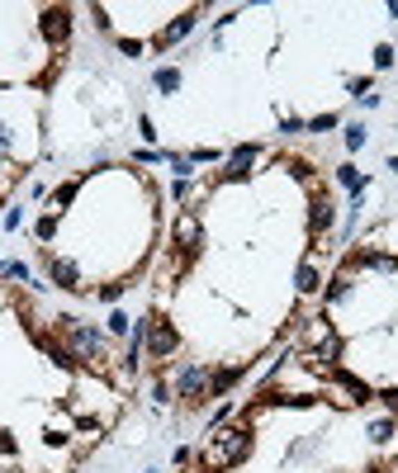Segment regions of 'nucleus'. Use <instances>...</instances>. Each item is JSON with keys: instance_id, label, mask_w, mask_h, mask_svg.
<instances>
[{"instance_id": "obj_1", "label": "nucleus", "mask_w": 398, "mask_h": 473, "mask_svg": "<svg viewBox=\"0 0 398 473\" xmlns=\"http://www.w3.org/2000/svg\"><path fill=\"white\" fill-rule=\"evenodd\" d=\"M247 454H251V431L247 426L218 431V436H209V445H204V469L223 473V469H233V464H242Z\"/></svg>"}, {"instance_id": "obj_2", "label": "nucleus", "mask_w": 398, "mask_h": 473, "mask_svg": "<svg viewBox=\"0 0 398 473\" xmlns=\"http://www.w3.org/2000/svg\"><path fill=\"white\" fill-rule=\"evenodd\" d=\"M176 393H181V402H185V407H199V402L209 397V374H204L199 365L181 369V374H176Z\"/></svg>"}, {"instance_id": "obj_3", "label": "nucleus", "mask_w": 398, "mask_h": 473, "mask_svg": "<svg viewBox=\"0 0 398 473\" xmlns=\"http://www.w3.org/2000/svg\"><path fill=\"white\" fill-rule=\"evenodd\" d=\"M171 350H176V327L157 317V322H152V336H147V355H152V360H166Z\"/></svg>"}, {"instance_id": "obj_4", "label": "nucleus", "mask_w": 398, "mask_h": 473, "mask_svg": "<svg viewBox=\"0 0 398 473\" xmlns=\"http://www.w3.org/2000/svg\"><path fill=\"white\" fill-rule=\"evenodd\" d=\"M176 246H181V256H194L199 251V218L194 213H181L176 218Z\"/></svg>"}, {"instance_id": "obj_5", "label": "nucleus", "mask_w": 398, "mask_h": 473, "mask_svg": "<svg viewBox=\"0 0 398 473\" xmlns=\"http://www.w3.org/2000/svg\"><path fill=\"white\" fill-rule=\"evenodd\" d=\"M43 33H48L53 43H67V33H72V10H48V15H43Z\"/></svg>"}, {"instance_id": "obj_6", "label": "nucleus", "mask_w": 398, "mask_h": 473, "mask_svg": "<svg viewBox=\"0 0 398 473\" xmlns=\"http://www.w3.org/2000/svg\"><path fill=\"white\" fill-rule=\"evenodd\" d=\"M251 161H256V147H238L233 152V166H228V180H242L251 171Z\"/></svg>"}, {"instance_id": "obj_7", "label": "nucleus", "mask_w": 398, "mask_h": 473, "mask_svg": "<svg viewBox=\"0 0 398 473\" xmlns=\"http://www.w3.org/2000/svg\"><path fill=\"white\" fill-rule=\"evenodd\" d=\"M53 280L62 284V289H81V275L72 261H53Z\"/></svg>"}, {"instance_id": "obj_8", "label": "nucleus", "mask_w": 398, "mask_h": 473, "mask_svg": "<svg viewBox=\"0 0 398 473\" xmlns=\"http://www.w3.org/2000/svg\"><path fill=\"white\" fill-rule=\"evenodd\" d=\"M190 28H194V10H190V15H181V19H176V24L166 28V33H161V43H176V38H185Z\"/></svg>"}, {"instance_id": "obj_9", "label": "nucleus", "mask_w": 398, "mask_h": 473, "mask_svg": "<svg viewBox=\"0 0 398 473\" xmlns=\"http://www.w3.org/2000/svg\"><path fill=\"white\" fill-rule=\"evenodd\" d=\"M157 90L176 95V90H181V71H176V67H161V71H157Z\"/></svg>"}, {"instance_id": "obj_10", "label": "nucleus", "mask_w": 398, "mask_h": 473, "mask_svg": "<svg viewBox=\"0 0 398 473\" xmlns=\"http://www.w3.org/2000/svg\"><path fill=\"white\" fill-rule=\"evenodd\" d=\"M72 194H76V180L57 184V189H53V209H48V213H62V209H67V204H72Z\"/></svg>"}, {"instance_id": "obj_11", "label": "nucleus", "mask_w": 398, "mask_h": 473, "mask_svg": "<svg viewBox=\"0 0 398 473\" xmlns=\"http://www.w3.org/2000/svg\"><path fill=\"white\" fill-rule=\"evenodd\" d=\"M322 227H332V204L327 199H313V232H322Z\"/></svg>"}, {"instance_id": "obj_12", "label": "nucleus", "mask_w": 398, "mask_h": 473, "mask_svg": "<svg viewBox=\"0 0 398 473\" xmlns=\"http://www.w3.org/2000/svg\"><path fill=\"white\" fill-rule=\"evenodd\" d=\"M337 180H342L351 194H360V189H365V180H360V171H356V166H342V171H337Z\"/></svg>"}, {"instance_id": "obj_13", "label": "nucleus", "mask_w": 398, "mask_h": 473, "mask_svg": "<svg viewBox=\"0 0 398 473\" xmlns=\"http://www.w3.org/2000/svg\"><path fill=\"white\" fill-rule=\"evenodd\" d=\"M313 289H318V270L304 261V265H299V293H313Z\"/></svg>"}, {"instance_id": "obj_14", "label": "nucleus", "mask_w": 398, "mask_h": 473, "mask_svg": "<svg viewBox=\"0 0 398 473\" xmlns=\"http://www.w3.org/2000/svg\"><path fill=\"white\" fill-rule=\"evenodd\" d=\"M370 436L379 440V445H384V440H394V421H374V426H370Z\"/></svg>"}, {"instance_id": "obj_15", "label": "nucleus", "mask_w": 398, "mask_h": 473, "mask_svg": "<svg viewBox=\"0 0 398 473\" xmlns=\"http://www.w3.org/2000/svg\"><path fill=\"white\" fill-rule=\"evenodd\" d=\"M53 232H57V213H48V218L38 223V237H43V241H53Z\"/></svg>"}, {"instance_id": "obj_16", "label": "nucleus", "mask_w": 398, "mask_h": 473, "mask_svg": "<svg viewBox=\"0 0 398 473\" xmlns=\"http://www.w3.org/2000/svg\"><path fill=\"white\" fill-rule=\"evenodd\" d=\"M337 298H346V275H337L332 289H327V303H337Z\"/></svg>"}, {"instance_id": "obj_17", "label": "nucleus", "mask_w": 398, "mask_h": 473, "mask_svg": "<svg viewBox=\"0 0 398 473\" xmlns=\"http://www.w3.org/2000/svg\"><path fill=\"white\" fill-rule=\"evenodd\" d=\"M389 62H394V48H389V43H379V48H374V67H389Z\"/></svg>"}, {"instance_id": "obj_18", "label": "nucleus", "mask_w": 398, "mask_h": 473, "mask_svg": "<svg viewBox=\"0 0 398 473\" xmlns=\"http://www.w3.org/2000/svg\"><path fill=\"white\" fill-rule=\"evenodd\" d=\"M346 147H351V152L365 147V128H346Z\"/></svg>"}, {"instance_id": "obj_19", "label": "nucleus", "mask_w": 398, "mask_h": 473, "mask_svg": "<svg viewBox=\"0 0 398 473\" xmlns=\"http://www.w3.org/2000/svg\"><path fill=\"white\" fill-rule=\"evenodd\" d=\"M308 128H313V132H327V128H337V114H322V119H313Z\"/></svg>"}, {"instance_id": "obj_20", "label": "nucleus", "mask_w": 398, "mask_h": 473, "mask_svg": "<svg viewBox=\"0 0 398 473\" xmlns=\"http://www.w3.org/2000/svg\"><path fill=\"white\" fill-rule=\"evenodd\" d=\"M109 332H114V336H124V332H128V317L114 313V317H109Z\"/></svg>"}, {"instance_id": "obj_21", "label": "nucleus", "mask_w": 398, "mask_h": 473, "mask_svg": "<svg viewBox=\"0 0 398 473\" xmlns=\"http://www.w3.org/2000/svg\"><path fill=\"white\" fill-rule=\"evenodd\" d=\"M379 397H384V407H389V412H394V417H398V388H384V393H379Z\"/></svg>"}, {"instance_id": "obj_22", "label": "nucleus", "mask_w": 398, "mask_h": 473, "mask_svg": "<svg viewBox=\"0 0 398 473\" xmlns=\"http://www.w3.org/2000/svg\"><path fill=\"white\" fill-rule=\"evenodd\" d=\"M119 293H124V284H105V289H100V298H105V303H114Z\"/></svg>"}, {"instance_id": "obj_23", "label": "nucleus", "mask_w": 398, "mask_h": 473, "mask_svg": "<svg viewBox=\"0 0 398 473\" xmlns=\"http://www.w3.org/2000/svg\"><path fill=\"white\" fill-rule=\"evenodd\" d=\"M0 454H15V440H10V431H0Z\"/></svg>"}, {"instance_id": "obj_24", "label": "nucleus", "mask_w": 398, "mask_h": 473, "mask_svg": "<svg viewBox=\"0 0 398 473\" xmlns=\"http://www.w3.org/2000/svg\"><path fill=\"white\" fill-rule=\"evenodd\" d=\"M365 473H379V469H365Z\"/></svg>"}]
</instances>
